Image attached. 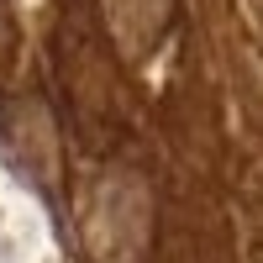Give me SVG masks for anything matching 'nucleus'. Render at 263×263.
<instances>
[{"mask_svg": "<svg viewBox=\"0 0 263 263\" xmlns=\"http://www.w3.org/2000/svg\"><path fill=\"white\" fill-rule=\"evenodd\" d=\"M84 232H90V248L105 263L137 258L142 242H147V190L137 179H126V174L100 179L95 200H90V216H84Z\"/></svg>", "mask_w": 263, "mask_h": 263, "instance_id": "obj_1", "label": "nucleus"}, {"mask_svg": "<svg viewBox=\"0 0 263 263\" xmlns=\"http://www.w3.org/2000/svg\"><path fill=\"white\" fill-rule=\"evenodd\" d=\"M105 16L126 53H147L168 21V0H105Z\"/></svg>", "mask_w": 263, "mask_h": 263, "instance_id": "obj_2", "label": "nucleus"}, {"mask_svg": "<svg viewBox=\"0 0 263 263\" xmlns=\"http://www.w3.org/2000/svg\"><path fill=\"white\" fill-rule=\"evenodd\" d=\"M0 263H16V242H11L6 227H0Z\"/></svg>", "mask_w": 263, "mask_h": 263, "instance_id": "obj_3", "label": "nucleus"}]
</instances>
